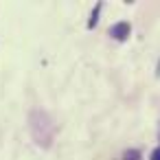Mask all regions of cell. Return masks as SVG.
I'll return each mask as SVG.
<instances>
[{
  "instance_id": "cell-1",
  "label": "cell",
  "mask_w": 160,
  "mask_h": 160,
  "mask_svg": "<svg viewBox=\"0 0 160 160\" xmlns=\"http://www.w3.org/2000/svg\"><path fill=\"white\" fill-rule=\"evenodd\" d=\"M129 22H116L112 29H110V35L114 38V40H127L129 38Z\"/></svg>"
},
{
  "instance_id": "cell-2",
  "label": "cell",
  "mask_w": 160,
  "mask_h": 160,
  "mask_svg": "<svg viewBox=\"0 0 160 160\" xmlns=\"http://www.w3.org/2000/svg\"><path fill=\"white\" fill-rule=\"evenodd\" d=\"M99 9H101V5H97V9L92 11V18H90V22H88V27H90V29H92V27L99 22V20H97V18H99Z\"/></svg>"
},
{
  "instance_id": "cell-3",
  "label": "cell",
  "mask_w": 160,
  "mask_h": 160,
  "mask_svg": "<svg viewBox=\"0 0 160 160\" xmlns=\"http://www.w3.org/2000/svg\"><path fill=\"white\" fill-rule=\"evenodd\" d=\"M125 160H140V153H138L136 149H129V151L125 153Z\"/></svg>"
},
{
  "instance_id": "cell-4",
  "label": "cell",
  "mask_w": 160,
  "mask_h": 160,
  "mask_svg": "<svg viewBox=\"0 0 160 160\" xmlns=\"http://www.w3.org/2000/svg\"><path fill=\"white\" fill-rule=\"evenodd\" d=\"M151 160H160V147H158V149L151 153Z\"/></svg>"
},
{
  "instance_id": "cell-5",
  "label": "cell",
  "mask_w": 160,
  "mask_h": 160,
  "mask_svg": "<svg viewBox=\"0 0 160 160\" xmlns=\"http://www.w3.org/2000/svg\"><path fill=\"white\" fill-rule=\"evenodd\" d=\"M158 75H160V64H158Z\"/></svg>"
}]
</instances>
